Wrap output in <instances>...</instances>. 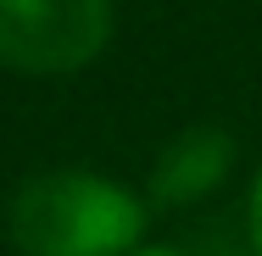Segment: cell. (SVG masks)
Masks as SVG:
<instances>
[{
  "label": "cell",
  "mask_w": 262,
  "mask_h": 256,
  "mask_svg": "<svg viewBox=\"0 0 262 256\" xmlns=\"http://www.w3.org/2000/svg\"><path fill=\"white\" fill-rule=\"evenodd\" d=\"M151 201L90 167H45L17 184L6 234L23 256H134Z\"/></svg>",
  "instance_id": "cell-1"
},
{
  "label": "cell",
  "mask_w": 262,
  "mask_h": 256,
  "mask_svg": "<svg viewBox=\"0 0 262 256\" xmlns=\"http://www.w3.org/2000/svg\"><path fill=\"white\" fill-rule=\"evenodd\" d=\"M112 39V0H0V67L67 78Z\"/></svg>",
  "instance_id": "cell-2"
},
{
  "label": "cell",
  "mask_w": 262,
  "mask_h": 256,
  "mask_svg": "<svg viewBox=\"0 0 262 256\" xmlns=\"http://www.w3.org/2000/svg\"><path fill=\"white\" fill-rule=\"evenodd\" d=\"M234 167V134L217 128V123H195L184 134H173L162 145L157 167H151V184H145V201L151 206H195L201 195H212Z\"/></svg>",
  "instance_id": "cell-3"
},
{
  "label": "cell",
  "mask_w": 262,
  "mask_h": 256,
  "mask_svg": "<svg viewBox=\"0 0 262 256\" xmlns=\"http://www.w3.org/2000/svg\"><path fill=\"white\" fill-rule=\"evenodd\" d=\"M246 228H251V251L262 256V167L251 178V212H246Z\"/></svg>",
  "instance_id": "cell-4"
},
{
  "label": "cell",
  "mask_w": 262,
  "mask_h": 256,
  "mask_svg": "<svg viewBox=\"0 0 262 256\" xmlns=\"http://www.w3.org/2000/svg\"><path fill=\"white\" fill-rule=\"evenodd\" d=\"M134 256H184V251H162V245H140Z\"/></svg>",
  "instance_id": "cell-5"
}]
</instances>
